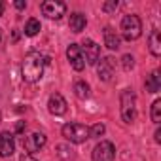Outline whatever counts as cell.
<instances>
[{
  "mask_svg": "<svg viewBox=\"0 0 161 161\" xmlns=\"http://www.w3.org/2000/svg\"><path fill=\"white\" fill-rule=\"evenodd\" d=\"M66 12V4L61 2V0H47V2L42 4V14L47 19H61Z\"/></svg>",
  "mask_w": 161,
  "mask_h": 161,
  "instance_id": "obj_6",
  "label": "cell"
},
{
  "mask_svg": "<svg viewBox=\"0 0 161 161\" xmlns=\"http://www.w3.org/2000/svg\"><path fill=\"white\" fill-rule=\"evenodd\" d=\"M46 64H49V59L46 55H42L40 51H31L25 55V61L21 64V74L27 84H34L44 76V68Z\"/></svg>",
  "mask_w": 161,
  "mask_h": 161,
  "instance_id": "obj_1",
  "label": "cell"
},
{
  "mask_svg": "<svg viewBox=\"0 0 161 161\" xmlns=\"http://www.w3.org/2000/svg\"><path fill=\"white\" fill-rule=\"evenodd\" d=\"M121 34L125 40H136L142 34V21L138 15H125L121 19Z\"/></svg>",
  "mask_w": 161,
  "mask_h": 161,
  "instance_id": "obj_4",
  "label": "cell"
},
{
  "mask_svg": "<svg viewBox=\"0 0 161 161\" xmlns=\"http://www.w3.org/2000/svg\"><path fill=\"white\" fill-rule=\"evenodd\" d=\"M21 161H38V159H34L31 153H27V152H25V153L21 155Z\"/></svg>",
  "mask_w": 161,
  "mask_h": 161,
  "instance_id": "obj_25",
  "label": "cell"
},
{
  "mask_svg": "<svg viewBox=\"0 0 161 161\" xmlns=\"http://www.w3.org/2000/svg\"><path fill=\"white\" fill-rule=\"evenodd\" d=\"M152 121L153 123L161 121V101H153L152 104Z\"/></svg>",
  "mask_w": 161,
  "mask_h": 161,
  "instance_id": "obj_21",
  "label": "cell"
},
{
  "mask_svg": "<svg viewBox=\"0 0 161 161\" xmlns=\"http://www.w3.org/2000/svg\"><path fill=\"white\" fill-rule=\"evenodd\" d=\"M103 36H104V46H106L108 49H118V47H119V36H118V32H116L114 29L106 27V29L103 31Z\"/></svg>",
  "mask_w": 161,
  "mask_h": 161,
  "instance_id": "obj_13",
  "label": "cell"
},
{
  "mask_svg": "<svg viewBox=\"0 0 161 161\" xmlns=\"http://www.w3.org/2000/svg\"><path fill=\"white\" fill-rule=\"evenodd\" d=\"M25 127H27V123H25V121H17V125H15V133H17V135H21V133L25 131Z\"/></svg>",
  "mask_w": 161,
  "mask_h": 161,
  "instance_id": "obj_24",
  "label": "cell"
},
{
  "mask_svg": "<svg viewBox=\"0 0 161 161\" xmlns=\"http://www.w3.org/2000/svg\"><path fill=\"white\" fill-rule=\"evenodd\" d=\"M86 25H87V19H86V15L84 14H72L70 15V31L72 32H82L84 29H86Z\"/></svg>",
  "mask_w": 161,
  "mask_h": 161,
  "instance_id": "obj_14",
  "label": "cell"
},
{
  "mask_svg": "<svg viewBox=\"0 0 161 161\" xmlns=\"http://www.w3.org/2000/svg\"><path fill=\"white\" fill-rule=\"evenodd\" d=\"M104 131H106L104 123H95V125L89 129V138H101V136L104 135Z\"/></svg>",
  "mask_w": 161,
  "mask_h": 161,
  "instance_id": "obj_20",
  "label": "cell"
},
{
  "mask_svg": "<svg viewBox=\"0 0 161 161\" xmlns=\"http://www.w3.org/2000/svg\"><path fill=\"white\" fill-rule=\"evenodd\" d=\"M4 8H6V4L2 2V0H0V15H2V14H4Z\"/></svg>",
  "mask_w": 161,
  "mask_h": 161,
  "instance_id": "obj_28",
  "label": "cell"
},
{
  "mask_svg": "<svg viewBox=\"0 0 161 161\" xmlns=\"http://www.w3.org/2000/svg\"><path fill=\"white\" fill-rule=\"evenodd\" d=\"M116 157V148L108 140H101L93 148V161H114Z\"/></svg>",
  "mask_w": 161,
  "mask_h": 161,
  "instance_id": "obj_5",
  "label": "cell"
},
{
  "mask_svg": "<svg viewBox=\"0 0 161 161\" xmlns=\"http://www.w3.org/2000/svg\"><path fill=\"white\" fill-rule=\"evenodd\" d=\"M148 42H150V51H152V55H153V57H159V55H161V38H159V31H157V29L152 31Z\"/></svg>",
  "mask_w": 161,
  "mask_h": 161,
  "instance_id": "obj_16",
  "label": "cell"
},
{
  "mask_svg": "<svg viewBox=\"0 0 161 161\" xmlns=\"http://www.w3.org/2000/svg\"><path fill=\"white\" fill-rule=\"evenodd\" d=\"M118 6H119L118 0H110V2H104V4H103V10H104L106 14H110V12H116Z\"/></svg>",
  "mask_w": 161,
  "mask_h": 161,
  "instance_id": "obj_23",
  "label": "cell"
},
{
  "mask_svg": "<svg viewBox=\"0 0 161 161\" xmlns=\"http://www.w3.org/2000/svg\"><path fill=\"white\" fill-rule=\"evenodd\" d=\"M15 152V142H14V135L4 131L0 133V157H10Z\"/></svg>",
  "mask_w": 161,
  "mask_h": 161,
  "instance_id": "obj_12",
  "label": "cell"
},
{
  "mask_svg": "<svg viewBox=\"0 0 161 161\" xmlns=\"http://www.w3.org/2000/svg\"><path fill=\"white\" fill-rule=\"evenodd\" d=\"M15 8H17V10H25V8H27V2H23V0H17V2H15Z\"/></svg>",
  "mask_w": 161,
  "mask_h": 161,
  "instance_id": "obj_26",
  "label": "cell"
},
{
  "mask_svg": "<svg viewBox=\"0 0 161 161\" xmlns=\"http://www.w3.org/2000/svg\"><path fill=\"white\" fill-rule=\"evenodd\" d=\"M0 40H2V31H0Z\"/></svg>",
  "mask_w": 161,
  "mask_h": 161,
  "instance_id": "obj_29",
  "label": "cell"
},
{
  "mask_svg": "<svg viewBox=\"0 0 161 161\" xmlns=\"http://www.w3.org/2000/svg\"><path fill=\"white\" fill-rule=\"evenodd\" d=\"M74 95L80 99V101H86L89 97V86L84 82V80H78L74 84Z\"/></svg>",
  "mask_w": 161,
  "mask_h": 161,
  "instance_id": "obj_17",
  "label": "cell"
},
{
  "mask_svg": "<svg viewBox=\"0 0 161 161\" xmlns=\"http://www.w3.org/2000/svg\"><path fill=\"white\" fill-rule=\"evenodd\" d=\"M155 142H161V129L155 131Z\"/></svg>",
  "mask_w": 161,
  "mask_h": 161,
  "instance_id": "obj_27",
  "label": "cell"
},
{
  "mask_svg": "<svg viewBox=\"0 0 161 161\" xmlns=\"http://www.w3.org/2000/svg\"><path fill=\"white\" fill-rule=\"evenodd\" d=\"M121 64H123L125 70H131V68L135 66V59H133V55H123V57H121Z\"/></svg>",
  "mask_w": 161,
  "mask_h": 161,
  "instance_id": "obj_22",
  "label": "cell"
},
{
  "mask_svg": "<svg viewBox=\"0 0 161 161\" xmlns=\"http://www.w3.org/2000/svg\"><path fill=\"white\" fill-rule=\"evenodd\" d=\"M82 55H84V61H87V64H97L99 63V55H101V47L93 42V40H86L82 46Z\"/></svg>",
  "mask_w": 161,
  "mask_h": 161,
  "instance_id": "obj_8",
  "label": "cell"
},
{
  "mask_svg": "<svg viewBox=\"0 0 161 161\" xmlns=\"http://www.w3.org/2000/svg\"><path fill=\"white\" fill-rule=\"evenodd\" d=\"M121 103V118L125 123H133L136 119V95L133 89H125L119 97Z\"/></svg>",
  "mask_w": 161,
  "mask_h": 161,
  "instance_id": "obj_2",
  "label": "cell"
},
{
  "mask_svg": "<svg viewBox=\"0 0 161 161\" xmlns=\"http://www.w3.org/2000/svg\"><path fill=\"white\" fill-rule=\"evenodd\" d=\"M116 70V59L114 57H103L101 63L97 64V74L103 82H110Z\"/></svg>",
  "mask_w": 161,
  "mask_h": 161,
  "instance_id": "obj_7",
  "label": "cell"
},
{
  "mask_svg": "<svg viewBox=\"0 0 161 161\" xmlns=\"http://www.w3.org/2000/svg\"><path fill=\"white\" fill-rule=\"evenodd\" d=\"M57 155H59V159H63V161H74V150L68 148V146L59 144V146H57Z\"/></svg>",
  "mask_w": 161,
  "mask_h": 161,
  "instance_id": "obj_19",
  "label": "cell"
},
{
  "mask_svg": "<svg viewBox=\"0 0 161 161\" xmlns=\"http://www.w3.org/2000/svg\"><path fill=\"white\" fill-rule=\"evenodd\" d=\"M66 101H64V97L61 95V93H53L51 97H49V101H47V110L53 114V116H63L64 112H66Z\"/></svg>",
  "mask_w": 161,
  "mask_h": 161,
  "instance_id": "obj_11",
  "label": "cell"
},
{
  "mask_svg": "<svg viewBox=\"0 0 161 161\" xmlns=\"http://www.w3.org/2000/svg\"><path fill=\"white\" fill-rule=\"evenodd\" d=\"M66 57H68V61H70V64H72L74 70H78V72H80V70H84L86 61H84L82 49H80L78 44H70V46H68V49H66Z\"/></svg>",
  "mask_w": 161,
  "mask_h": 161,
  "instance_id": "obj_10",
  "label": "cell"
},
{
  "mask_svg": "<svg viewBox=\"0 0 161 161\" xmlns=\"http://www.w3.org/2000/svg\"><path fill=\"white\" fill-rule=\"evenodd\" d=\"M61 133L66 140H70L74 144H82L89 138V127L84 123H66V125H63Z\"/></svg>",
  "mask_w": 161,
  "mask_h": 161,
  "instance_id": "obj_3",
  "label": "cell"
},
{
  "mask_svg": "<svg viewBox=\"0 0 161 161\" xmlns=\"http://www.w3.org/2000/svg\"><path fill=\"white\" fill-rule=\"evenodd\" d=\"M44 146H46V135L44 133H32V135H29V136L23 138V148L31 155L34 152H38L40 148H44Z\"/></svg>",
  "mask_w": 161,
  "mask_h": 161,
  "instance_id": "obj_9",
  "label": "cell"
},
{
  "mask_svg": "<svg viewBox=\"0 0 161 161\" xmlns=\"http://www.w3.org/2000/svg\"><path fill=\"white\" fill-rule=\"evenodd\" d=\"M146 91L148 93H157L159 89H161V76H159V72L157 70H153L150 76H148V80H146Z\"/></svg>",
  "mask_w": 161,
  "mask_h": 161,
  "instance_id": "obj_15",
  "label": "cell"
},
{
  "mask_svg": "<svg viewBox=\"0 0 161 161\" xmlns=\"http://www.w3.org/2000/svg\"><path fill=\"white\" fill-rule=\"evenodd\" d=\"M40 29H42L40 21L34 19V17H31V19L27 21V25H25V34H27V36H36V34L40 32Z\"/></svg>",
  "mask_w": 161,
  "mask_h": 161,
  "instance_id": "obj_18",
  "label": "cell"
}]
</instances>
